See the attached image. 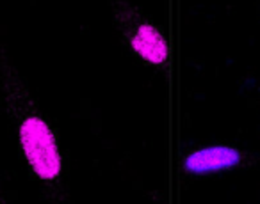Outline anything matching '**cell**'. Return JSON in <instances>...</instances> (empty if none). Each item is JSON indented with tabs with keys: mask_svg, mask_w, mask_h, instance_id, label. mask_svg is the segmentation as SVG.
<instances>
[{
	"mask_svg": "<svg viewBox=\"0 0 260 204\" xmlns=\"http://www.w3.org/2000/svg\"><path fill=\"white\" fill-rule=\"evenodd\" d=\"M0 108L15 132L20 160L40 199L45 204H73L57 132L2 41Z\"/></svg>",
	"mask_w": 260,
	"mask_h": 204,
	"instance_id": "1",
	"label": "cell"
},
{
	"mask_svg": "<svg viewBox=\"0 0 260 204\" xmlns=\"http://www.w3.org/2000/svg\"><path fill=\"white\" fill-rule=\"evenodd\" d=\"M111 4L116 27L128 50L145 64L166 71L170 48L159 27L153 25L148 16L143 15L136 6L126 0H111Z\"/></svg>",
	"mask_w": 260,
	"mask_h": 204,
	"instance_id": "2",
	"label": "cell"
},
{
	"mask_svg": "<svg viewBox=\"0 0 260 204\" xmlns=\"http://www.w3.org/2000/svg\"><path fill=\"white\" fill-rule=\"evenodd\" d=\"M246 156L232 146H212L191 151L184 156V171L187 174H209L239 167Z\"/></svg>",
	"mask_w": 260,
	"mask_h": 204,
	"instance_id": "3",
	"label": "cell"
},
{
	"mask_svg": "<svg viewBox=\"0 0 260 204\" xmlns=\"http://www.w3.org/2000/svg\"><path fill=\"white\" fill-rule=\"evenodd\" d=\"M0 204H9V199L4 192V186H2V178H0Z\"/></svg>",
	"mask_w": 260,
	"mask_h": 204,
	"instance_id": "4",
	"label": "cell"
},
{
	"mask_svg": "<svg viewBox=\"0 0 260 204\" xmlns=\"http://www.w3.org/2000/svg\"><path fill=\"white\" fill-rule=\"evenodd\" d=\"M258 94H260V91H258Z\"/></svg>",
	"mask_w": 260,
	"mask_h": 204,
	"instance_id": "5",
	"label": "cell"
}]
</instances>
